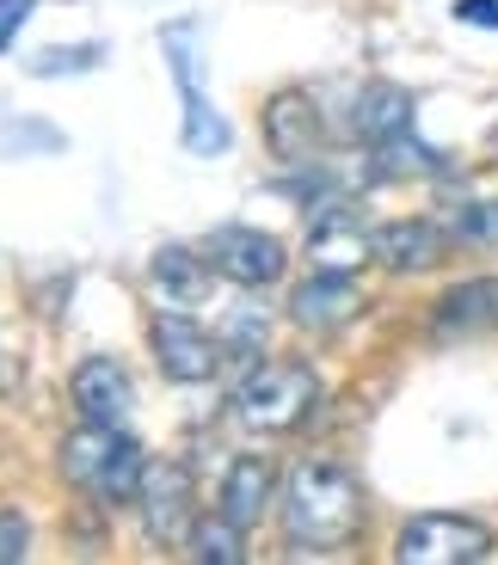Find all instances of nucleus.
I'll return each mask as SVG.
<instances>
[{"label": "nucleus", "instance_id": "nucleus-11", "mask_svg": "<svg viewBox=\"0 0 498 565\" xmlns=\"http://www.w3.org/2000/svg\"><path fill=\"white\" fill-rule=\"evenodd\" d=\"M265 141L271 154L284 160L289 172L327 160V124H320V105H308V93H277L265 105Z\"/></svg>", "mask_w": 498, "mask_h": 565}, {"label": "nucleus", "instance_id": "nucleus-3", "mask_svg": "<svg viewBox=\"0 0 498 565\" xmlns=\"http://www.w3.org/2000/svg\"><path fill=\"white\" fill-rule=\"evenodd\" d=\"M320 406V375L301 356H258L234 387V418L258 437H284Z\"/></svg>", "mask_w": 498, "mask_h": 565}, {"label": "nucleus", "instance_id": "nucleus-9", "mask_svg": "<svg viewBox=\"0 0 498 565\" xmlns=\"http://www.w3.org/2000/svg\"><path fill=\"white\" fill-rule=\"evenodd\" d=\"M357 313H363V289L351 282V270H314L289 289V326L308 339H339Z\"/></svg>", "mask_w": 498, "mask_h": 565}, {"label": "nucleus", "instance_id": "nucleus-17", "mask_svg": "<svg viewBox=\"0 0 498 565\" xmlns=\"http://www.w3.org/2000/svg\"><path fill=\"white\" fill-rule=\"evenodd\" d=\"M413 129V93L394 81H370L357 86V105H351V136L363 148H382V141L406 136Z\"/></svg>", "mask_w": 498, "mask_h": 565}, {"label": "nucleus", "instance_id": "nucleus-1", "mask_svg": "<svg viewBox=\"0 0 498 565\" xmlns=\"http://www.w3.org/2000/svg\"><path fill=\"white\" fill-rule=\"evenodd\" d=\"M370 498L351 467L339 461H296L284 480V541L289 553H345L363 535Z\"/></svg>", "mask_w": 498, "mask_h": 565}, {"label": "nucleus", "instance_id": "nucleus-5", "mask_svg": "<svg viewBox=\"0 0 498 565\" xmlns=\"http://www.w3.org/2000/svg\"><path fill=\"white\" fill-rule=\"evenodd\" d=\"M148 351H155L160 375L179 387H198V382H215V369L229 356V344L215 339L210 326L191 320V308H160L148 320Z\"/></svg>", "mask_w": 498, "mask_h": 565}, {"label": "nucleus", "instance_id": "nucleus-15", "mask_svg": "<svg viewBox=\"0 0 498 565\" xmlns=\"http://www.w3.org/2000/svg\"><path fill=\"white\" fill-rule=\"evenodd\" d=\"M431 332L437 339H486V332H498V277L456 282L431 313Z\"/></svg>", "mask_w": 498, "mask_h": 565}, {"label": "nucleus", "instance_id": "nucleus-10", "mask_svg": "<svg viewBox=\"0 0 498 565\" xmlns=\"http://www.w3.org/2000/svg\"><path fill=\"white\" fill-rule=\"evenodd\" d=\"M308 258L314 270H357L375 258V227L351 210V203H320L308 222Z\"/></svg>", "mask_w": 498, "mask_h": 565}, {"label": "nucleus", "instance_id": "nucleus-4", "mask_svg": "<svg viewBox=\"0 0 498 565\" xmlns=\"http://www.w3.org/2000/svg\"><path fill=\"white\" fill-rule=\"evenodd\" d=\"M486 553H492V529L480 516H462V510H425L394 535L400 565H474Z\"/></svg>", "mask_w": 498, "mask_h": 565}, {"label": "nucleus", "instance_id": "nucleus-22", "mask_svg": "<svg viewBox=\"0 0 498 565\" xmlns=\"http://www.w3.org/2000/svg\"><path fill=\"white\" fill-rule=\"evenodd\" d=\"M31 13H38V0H0V56H13V43Z\"/></svg>", "mask_w": 498, "mask_h": 565}, {"label": "nucleus", "instance_id": "nucleus-7", "mask_svg": "<svg viewBox=\"0 0 498 565\" xmlns=\"http://www.w3.org/2000/svg\"><path fill=\"white\" fill-rule=\"evenodd\" d=\"M136 516H142L155 547H186L191 523H198V492H191V467L179 461H148L142 492H136Z\"/></svg>", "mask_w": 498, "mask_h": 565}, {"label": "nucleus", "instance_id": "nucleus-20", "mask_svg": "<svg viewBox=\"0 0 498 565\" xmlns=\"http://www.w3.org/2000/svg\"><path fill=\"white\" fill-rule=\"evenodd\" d=\"M105 62V43H81V50H43L38 62H31V74H38V81H50V74H86V68H99Z\"/></svg>", "mask_w": 498, "mask_h": 565}, {"label": "nucleus", "instance_id": "nucleus-2", "mask_svg": "<svg viewBox=\"0 0 498 565\" xmlns=\"http://www.w3.org/2000/svg\"><path fill=\"white\" fill-rule=\"evenodd\" d=\"M56 467H62V480H68L81 498L117 510V504H136L142 473H148V455H142V443H136V437H124V424L81 418L68 437H62Z\"/></svg>", "mask_w": 498, "mask_h": 565}, {"label": "nucleus", "instance_id": "nucleus-24", "mask_svg": "<svg viewBox=\"0 0 498 565\" xmlns=\"http://www.w3.org/2000/svg\"><path fill=\"white\" fill-rule=\"evenodd\" d=\"M486 148H492V160H498V124H492V141H486Z\"/></svg>", "mask_w": 498, "mask_h": 565}, {"label": "nucleus", "instance_id": "nucleus-14", "mask_svg": "<svg viewBox=\"0 0 498 565\" xmlns=\"http://www.w3.org/2000/svg\"><path fill=\"white\" fill-rule=\"evenodd\" d=\"M271 492H277V461H271V455H234L229 473H222V504L215 510L253 535L271 510Z\"/></svg>", "mask_w": 498, "mask_h": 565}, {"label": "nucleus", "instance_id": "nucleus-16", "mask_svg": "<svg viewBox=\"0 0 498 565\" xmlns=\"http://www.w3.org/2000/svg\"><path fill=\"white\" fill-rule=\"evenodd\" d=\"M210 277H215V265L203 246H160L148 258V282H155L160 308H198L210 296Z\"/></svg>", "mask_w": 498, "mask_h": 565}, {"label": "nucleus", "instance_id": "nucleus-6", "mask_svg": "<svg viewBox=\"0 0 498 565\" xmlns=\"http://www.w3.org/2000/svg\"><path fill=\"white\" fill-rule=\"evenodd\" d=\"M167 68L172 81H179V141H186V154L198 160H215V154H229V124L215 117L210 93H203V74H198V50H191V25L172 31L167 25Z\"/></svg>", "mask_w": 498, "mask_h": 565}, {"label": "nucleus", "instance_id": "nucleus-12", "mask_svg": "<svg viewBox=\"0 0 498 565\" xmlns=\"http://www.w3.org/2000/svg\"><path fill=\"white\" fill-rule=\"evenodd\" d=\"M443 258H449V234L431 215H400V222L375 227V265L394 270V277H425Z\"/></svg>", "mask_w": 498, "mask_h": 565}, {"label": "nucleus", "instance_id": "nucleus-21", "mask_svg": "<svg viewBox=\"0 0 498 565\" xmlns=\"http://www.w3.org/2000/svg\"><path fill=\"white\" fill-rule=\"evenodd\" d=\"M31 553V523L19 510H0V565H19Z\"/></svg>", "mask_w": 498, "mask_h": 565}, {"label": "nucleus", "instance_id": "nucleus-8", "mask_svg": "<svg viewBox=\"0 0 498 565\" xmlns=\"http://www.w3.org/2000/svg\"><path fill=\"white\" fill-rule=\"evenodd\" d=\"M203 253H210L215 277H229L234 289H271V282L284 277L289 253L277 234H265V227H215L210 241H203Z\"/></svg>", "mask_w": 498, "mask_h": 565}, {"label": "nucleus", "instance_id": "nucleus-13", "mask_svg": "<svg viewBox=\"0 0 498 565\" xmlns=\"http://www.w3.org/2000/svg\"><path fill=\"white\" fill-rule=\"evenodd\" d=\"M68 394L81 406V418H93V424H124L129 406H136V382H129V369L117 356H86V363H74Z\"/></svg>", "mask_w": 498, "mask_h": 565}, {"label": "nucleus", "instance_id": "nucleus-18", "mask_svg": "<svg viewBox=\"0 0 498 565\" xmlns=\"http://www.w3.org/2000/svg\"><path fill=\"white\" fill-rule=\"evenodd\" d=\"M186 553H191V559H203V565H241L246 559V529L229 523L222 510H215V516H198V523H191Z\"/></svg>", "mask_w": 498, "mask_h": 565}, {"label": "nucleus", "instance_id": "nucleus-19", "mask_svg": "<svg viewBox=\"0 0 498 565\" xmlns=\"http://www.w3.org/2000/svg\"><path fill=\"white\" fill-rule=\"evenodd\" d=\"M449 246H498V198H468L437 215Z\"/></svg>", "mask_w": 498, "mask_h": 565}, {"label": "nucleus", "instance_id": "nucleus-23", "mask_svg": "<svg viewBox=\"0 0 498 565\" xmlns=\"http://www.w3.org/2000/svg\"><path fill=\"white\" fill-rule=\"evenodd\" d=\"M456 19L462 25H480V31H498V0H456Z\"/></svg>", "mask_w": 498, "mask_h": 565}]
</instances>
